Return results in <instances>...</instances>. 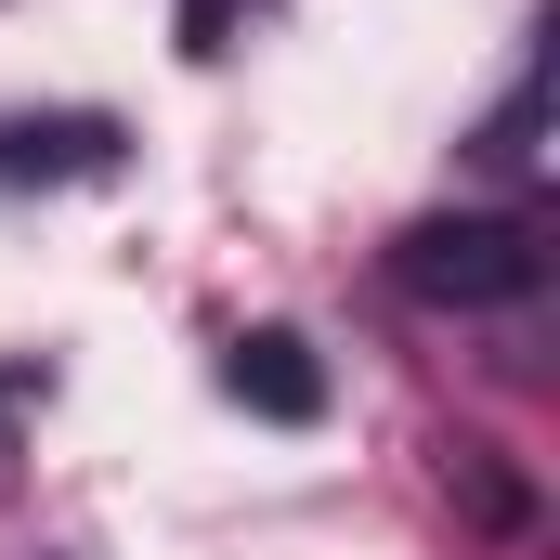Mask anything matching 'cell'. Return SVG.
Masks as SVG:
<instances>
[{
  "instance_id": "cell-1",
  "label": "cell",
  "mask_w": 560,
  "mask_h": 560,
  "mask_svg": "<svg viewBox=\"0 0 560 560\" xmlns=\"http://www.w3.org/2000/svg\"><path fill=\"white\" fill-rule=\"evenodd\" d=\"M392 287L430 313H522L548 287V222L535 209H443L392 235Z\"/></svg>"
},
{
  "instance_id": "cell-2",
  "label": "cell",
  "mask_w": 560,
  "mask_h": 560,
  "mask_svg": "<svg viewBox=\"0 0 560 560\" xmlns=\"http://www.w3.org/2000/svg\"><path fill=\"white\" fill-rule=\"evenodd\" d=\"M222 392H235L248 418H287V430H300V418H326V365H313L287 326H248V339L222 352Z\"/></svg>"
},
{
  "instance_id": "cell-3",
  "label": "cell",
  "mask_w": 560,
  "mask_h": 560,
  "mask_svg": "<svg viewBox=\"0 0 560 560\" xmlns=\"http://www.w3.org/2000/svg\"><path fill=\"white\" fill-rule=\"evenodd\" d=\"M118 170V118H0V183H105Z\"/></svg>"
},
{
  "instance_id": "cell-4",
  "label": "cell",
  "mask_w": 560,
  "mask_h": 560,
  "mask_svg": "<svg viewBox=\"0 0 560 560\" xmlns=\"http://www.w3.org/2000/svg\"><path fill=\"white\" fill-rule=\"evenodd\" d=\"M535 105H548V66H522L509 105L482 118V170H495V183H535V156H548V143H535Z\"/></svg>"
},
{
  "instance_id": "cell-5",
  "label": "cell",
  "mask_w": 560,
  "mask_h": 560,
  "mask_svg": "<svg viewBox=\"0 0 560 560\" xmlns=\"http://www.w3.org/2000/svg\"><path fill=\"white\" fill-rule=\"evenodd\" d=\"M456 495H469V509H482L495 535H522V522H535V509H522V482L495 469V443H456Z\"/></svg>"
},
{
  "instance_id": "cell-6",
  "label": "cell",
  "mask_w": 560,
  "mask_h": 560,
  "mask_svg": "<svg viewBox=\"0 0 560 560\" xmlns=\"http://www.w3.org/2000/svg\"><path fill=\"white\" fill-rule=\"evenodd\" d=\"M13 392H26V378H0V418H13Z\"/></svg>"
}]
</instances>
